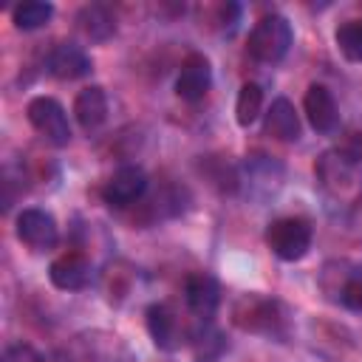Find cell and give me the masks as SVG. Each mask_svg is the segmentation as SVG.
<instances>
[{
  "instance_id": "1",
  "label": "cell",
  "mask_w": 362,
  "mask_h": 362,
  "mask_svg": "<svg viewBox=\"0 0 362 362\" xmlns=\"http://www.w3.org/2000/svg\"><path fill=\"white\" fill-rule=\"evenodd\" d=\"M359 167L356 161H351L348 156H342L339 150H331V153H322L320 161H317V178L322 181V187L339 198V201H354L359 192H362V175H359Z\"/></svg>"
},
{
  "instance_id": "2",
  "label": "cell",
  "mask_w": 362,
  "mask_h": 362,
  "mask_svg": "<svg viewBox=\"0 0 362 362\" xmlns=\"http://www.w3.org/2000/svg\"><path fill=\"white\" fill-rule=\"evenodd\" d=\"M291 40H294V34H291L288 20L280 14H266L249 31V54L257 62H277L286 57Z\"/></svg>"
},
{
  "instance_id": "3",
  "label": "cell",
  "mask_w": 362,
  "mask_h": 362,
  "mask_svg": "<svg viewBox=\"0 0 362 362\" xmlns=\"http://www.w3.org/2000/svg\"><path fill=\"white\" fill-rule=\"evenodd\" d=\"M266 243L280 260H300L311 249V226L303 218H280L269 223Z\"/></svg>"
},
{
  "instance_id": "4",
  "label": "cell",
  "mask_w": 362,
  "mask_h": 362,
  "mask_svg": "<svg viewBox=\"0 0 362 362\" xmlns=\"http://www.w3.org/2000/svg\"><path fill=\"white\" fill-rule=\"evenodd\" d=\"M25 113H28L31 127H34L40 136H45L51 144L65 147V144L71 141L68 113H65V107H62L57 99H51V96H37V99L28 102Z\"/></svg>"
},
{
  "instance_id": "5",
  "label": "cell",
  "mask_w": 362,
  "mask_h": 362,
  "mask_svg": "<svg viewBox=\"0 0 362 362\" xmlns=\"http://www.w3.org/2000/svg\"><path fill=\"white\" fill-rule=\"evenodd\" d=\"M232 322L252 334H269L280 322V305L260 294H243L232 308Z\"/></svg>"
},
{
  "instance_id": "6",
  "label": "cell",
  "mask_w": 362,
  "mask_h": 362,
  "mask_svg": "<svg viewBox=\"0 0 362 362\" xmlns=\"http://www.w3.org/2000/svg\"><path fill=\"white\" fill-rule=\"evenodd\" d=\"M144 189H147V175H144V170L136 167V164H124V167H119V170L105 181L102 198H105V204H110V206H130L133 201H139V198L144 195Z\"/></svg>"
},
{
  "instance_id": "7",
  "label": "cell",
  "mask_w": 362,
  "mask_h": 362,
  "mask_svg": "<svg viewBox=\"0 0 362 362\" xmlns=\"http://www.w3.org/2000/svg\"><path fill=\"white\" fill-rule=\"evenodd\" d=\"M17 238L31 249H51L57 246L59 229L51 212L45 209H23L17 215Z\"/></svg>"
},
{
  "instance_id": "8",
  "label": "cell",
  "mask_w": 362,
  "mask_h": 362,
  "mask_svg": "<svg viewBox=\"0 0 362 362\" xmlns=\"http://www.w3.org/2000/svg\"><path fill=\"white\" fill-rule=\"evenodd\" d=\"M212 82V71H209V59L204 54H187L175 79V93L184 102H198L206 96Z\"/></svg>"
},
{
  "instance_id": "9",
  "label": "cell",
  "mask_w": 362,
  "mask_h": 362,
  "mask_svg": "<svg viewBox=\"0 0 362 362\" xmlns=\"http://www.w3.org/2000/svg\"><path fill=\"white\" fill-rule=\"evenodd\" d=\"M90 260L79 252H65L48 266V277L62 291H79L90 283Z\"/></svg>"
},
{
  "instance_id": "10",
  "label": "cell",
  "mask_w": 362,
  "mask_h": 362,
  "mask_svg": "<svg viewBox=\"0 0 362 362\" xmlns=\"http://www.w3.org/2000/svg\"><path fill=\"white\" fill-rule=\"evenodd\" d=\"M303 107H305V116L317 133H334L337 130L339 113H337V102L325 85H308V90L303 96Z\"/></svg>"
},
{
  "instance_id": "11",
  "label": "cell",
  "mask_w": 362,
  "mask_h": 362,
  "mask_svg": "<svg viewBox=\"0 0 362 362\" xmlns=\"http://www.w3.org/2000/svg\"><path fill=\"white\" fill-rule=\"evenodd\" d=\"M184 300L189 305L192 314H198L201 320H209L221 303V288L215 283L212 274H204V272H195L187 277L184 283Z\"/></svg>"
},
{
  "instance_id": "12",
  "label": "cell",
  "mask_w": 362,
  "mask_h": 362,
  "mask_svg": "<svg viewBox=\"0 0 362 362\" xmlns=\"http://www.w3.org/2000/svg\"><path fill=\"white\" fill-rule=\"evenodd\" d=\"M74 116H76V122H79V127L85 133L102 127L105 119H107V96H105V90L99 85L82 88L76 93V99H74Z\"/></svg>"
},
{
  "instance_id": "13",
  "label": "cell",
  "mask_w": 362,
  "mask_h": 362,
  "mask_svg": "<svg viewBox=\"0 0 362 362\" xmlns=\"http://www.w3.org/2000/svg\"><path fill=\"white\" fill-rule=\"evenodd\" d=\"M48 71L57 79H79L90 71V57L74 42H59L48 57Z\"/></svg>"
},
{
  "instance_id": "14",
  "label": "cell",
  "mask_w": 362,
  "mask_h": 362,
  "mask_svg": "<svg viewBox=\"0 0 362 362\" xmlns=\"http://www.w3.org/2000/svg\"><path fill=\"white\" fill-rule=\"evenodd\" d=\"M266 133L280 141H297L300 139V119L288 99H274L266 113Z\"/></svg>"
},
{
  "instance_id": "15",
  "label": "cell",
  "mask_w": 362,
  "mask_h": 362,
  "mask_svg": "<svg viewBox=\"0 0 362 362\" xmlns=\"http://www.w3.org/2000/svg\"><path fill=\"white\" fill-rule=\"evenodd\" d=\"M76 25H79V31H82L85 37L102 42V40H107V37L116 31V17L110 14L107 6L93 3V6H85V8L76 14Z\"/></svg>"
},
{
  "instance_id": "16",
  "label": "cell",
  "mask_w": 362,
  "mask_h": 362,
  "mask_svg": "<svg viewBox=\"0 0 362 362\" xmlns=\"http://www.w3.org/2000/svg\"><path fill=\"white\" fill-rule=\"evenodd\" d=\"M147 328H150V337L158 348H173L175 342V317L170 314L167 305L156 303L147 308Z\"/></svg>"
},
{
  "instance_id": "17",
  "label": "cell",
  "mask_w": 362,
  "mask_h": 362,
  "mask_svg": "<svg viewBox=\"0 0 362 362\" xmlns=\"http://www.w3.org/2000/svg\"><path fill=\"white\" fill-rule=\"evenodd\" d=\"M260 107H263V90L257 82H246L240 85L238 90V102H235V119L240 127H249L257 116H260Z\"/></svg>"
},
{
  "instance_id": "18",
  "label": "cell",
  "mask_w": 362,
  "mask_h": 362,
  "mask_svg": "<svg viewBox=\"0 0 362 362\" xmlns=\"http://www.w3.org/2000/svg\"><path fill=\"white\" fill-rule=\"evenodd\" d=\"M54 17V6L51 3H42V0H28V3H20L11 14L14 25L20 31H34L40 25H45L48 20Z\"/></svg>"
},
{
  "instance_id": "19",
  "label": "cell",
  "mask_w": 362,
  "mask_h": 362,
  "mask_svg": "<svg viewBox=\"0 0 362 362\" xmlns=\"http://www.w3.org/2000/svg\"><path fill=\"white\" fill-rule=\"evenodd\" d=\"M337 40V48L345 59L351 62H362V20H348L337 28L334 34Z\"/></svg>"
},
{
  "instance_id": "20",
  "label": "cell",
  "mask_w": 362,
  "mask_h": 362,
  "mask_svg": "<svg viewBox=\"0 0 362 362\" xmlns=\"http://www.w3.org/2000/svg\"><path fill=\"white\" fill-rule=\"evenodd\" d=\"M334 300H339L342 305L362 311V274H348L342 277V283L334 291Z\"/></svg>"
},
{
  "instance_id": "21",
  "label": "cell",
  "mask_w": 362,
  "mask_h": 362,
  "mask_svg": "<svg viewBox=\"0 0 362 362\" xmlns=\"http://www.w3.org/2000/svg\"><path fill=\"white\" fill-rule=\"evenodd\" d=\"M221 351H223V339H221V334L218 331H204L201 337H198V342H195V359L198 362H215L218 356H221Z\"/></svg>"
},
{
  "instance_id": "22",
  "label": "cell",
  "mask_w": 362,
  "mask_h": 362,
  "mask_svg": "<svg viewBox=\"0 0 362 362\" xmlns=\"http://www.w3.org/2000/svg\"><path fill=\"white\" fill-rule=\"evenodd\" d=\"M337 150H339L342 156H348L351 161L362 164V130H348V133L342 136V141H339Z\"/></svg>"
},
{
  "instance_id": "23",
  "label": "cell",
  "mask_w": 362,
  "mask_h": 362,
  "mask_svg": "<svg viewBox=\"0 0 362 362\" xmlns=\"http://www.w3.org/2000/svg\"><path fill=\"white\" fill-rule=\"evenodd\" d=\"M3 362H42V356L25 345V342H17V345H8L6 354H3Z\"/></svg>"
}]
</instances>
